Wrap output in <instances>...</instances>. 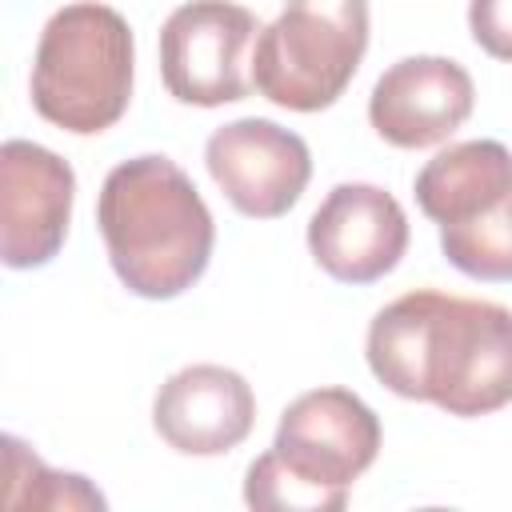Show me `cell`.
Segmentation results:
<instances>
[{"label": "cell", "mask_w": 512, "mask_h": 512, "mask_svg": "<svg viewBox=\"0 0 512 512\" xmlns=\"http://www.w3.org/2000/svg\"><path fill=\"white\" fill-rule=\"evenodd\" d=\"M368 52V0H284L256 32L252 88L288 112H324Z\"/></svg>", "instance_id": "5"}, {"label": "cell", "mask_w": 512, "mask_h": 512, "mask_svg": "<svg viewBox=\"0 0 512 512\" xmlns=\"http://www.w3.org/2000/svg\"><path fill=\"white\" fill-rule=\"evenodd\" d=\"M468 32L492 60L512 64V0H468Z\"/></svg>", "instance_id": "15"}, {"label": "cell", "mask_w": 512, "mask_h": 512, "mask_svg": "<svg viewBox=\"0 0 512 512\" xmlns=\"http://www.w3.org/2000/svg\"><path fill=\"white\" fill-rule=\"evenodd\" d=\"M4 508H104V496L76 472L48 468L24 440L4 436Z\"/></svg>", "instance_id": "13"}, {"label": "cell", "mask_w": 512, "mask_h": 512, "mask_svg": "<svg viewBox=\"0 0 512 512\" xmlns=\"http://www.w3.org/2000/svg\"><path fill=\"white\" fill-rule=\"evenodd\" d=\"M204 164L224 200L248 220L284 216L312 180V152L276 120L244 116L216 128L204 144Z\"/></svg>", "instance_id": "7"}, {"label": "cell", "mask_w": 512, "mask_h": 512, "mask_svg": "<svg viewBox=\"0 0 512 512\" xmlns=\"http://www.w3.org/2000/svg\"><path fill=\"white\" fill-rule=\"evenodd\" d=\"M76 172L64 156L32 140L0 148V260L16 272L44 268L68 236Z\"/></svg>", "instance_id": "8"}, {"label": "cell", "mask_w": 512, "mask_h": 512, "mask_svg": "<svg viewBox=\"0 0 512 512\" xmlns=\"http://www.w3.org/2000/svg\"><path fill=\"white\" fill-rule=\"evenodd\" d=\"M256 16L232 0H188L160 28L164 88L192 108H220L244 100L252 88L248 48L256 44Z\"/></svg>", "instance_id": "6"}, {"label": "cell", "mask_w": 512, "mask_h": 512, "mask_svg": "<svg viewBox=\"0 0 512 512\" xmlns=\"http://www.w3.org/2000/svg\"><path fill=\"white\" fill-rule=\"evenodd\" d=\"M252 424V384L224 364H188L152 400V428L180 456H224L248 440Z\"/></svg>", "instance_id": "11"}, {"label": "cell", "mask_w": 512, "mask_h": 512, "mask_svg": "<svg viewBox=\"0 0 512 512\" xmlns=\"http://www.w3.org/2000/svg\"><path fill=\"white\" fill-rule=\"evenodd\" d=\"M512 192V152L500 140H460L436 152L416 176V204L428 220L464 224Z\"/></svg>", "instance_id": "12"}, {"label": "cell", "mask_w": 512, "mask_h": 512, "mask_svg": "<svg viewBox=\"0 0 512 512\" xmlns=\"http://www.w3.org/2000/svg\"><path fill=\"white\" fill-rule=\"evenodd\" d=\"M476 104V84L448 56H404L372 84L368 124L392 148L444 144Z\"/></svg>", "instance_id": "10"}, {"label": "cell", "mask_w": 512, "mask_h": 512, "mask_svg": "<svg viewBox=\"0 0 512 512\" xmlns=\"http://www.w3.org/2000/svg\"><path fill=\"white\" fill-rule=\"evenodd\" d=\"M308 252L340 284H376L408 252V216L380 184H336L308 220Z\"/></svg>", "instance_id": "9"}, {"label": "cell", "mask_w": 512, "mask_h": 512, "mask_svg": "<svg viewBox=\"0 0 512 512\" xmlns=\"http://www.w3.org/2000/svg\"><path fill=\"white\" fill-rule=\"evenodd\" d=\"M372 376L448 416H488L512 404V308L416 288L384 304L364 340Z\"/></svg>", "instance_id": "1"}, {"label": "cell", "mask_w": 512, "mask_h": 512, "mask_svg": "<svg viewBox=\"0 0 512 512\" xmlns=\"http://www.w3.org/2000/svg\"><path fill=\"white\" fill-rule=\"evenodd\" d=\"M96 224L112 272L144 300L188 292L204 276L216 244L204 196L176 160L156 152L132 156L104 176Z\"/></svg>", "instance_id": "2"}, {"label": "cell", "mask_w": 512, "mask_h": 512, "mask_svg": "<svg viewBox=\"0 0 512 512\" xmlns=\"http://www.w3.org/2000/svg\"><path fill=\"white\" fill-rule=\"evenodd\" d=\"M440 252L452 268H460L472 280L508 284L512 280V192L464 220V224H440Z\"/></svg>", "instance_id": "14"}, {"label": "cell", "mask_w": 512, "mask_h": 512, "mask_svg": "<svg viewBox=\"0 0 512 512\" xmlns=\"http://www.w3.org/2000/svg\"><path fill=\"white\" fill-rule=\"evenodd\" d=\"M132 64V28L116 8L64 4L48 16L32 56V108L72 136H100L128 112Z\"/></svg>", "instance_id": "4"}, {"label": "cell", "mask_w": 512, "mask_h": 512, "mask_svg": "<svg viewBox=\"0 0 512 512\" xmlns=\"http://www.w3.org/2000/svg\"><path fill=\"white\" fill-rule=\"evenodd\" d=\"M376 452L380 420L356 392H300L280 412L272 448L248 464L244 500L268 512H340Z\"/></svg>", "instance_id": "3"}]
</instances>
